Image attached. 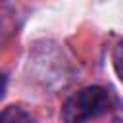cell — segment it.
<instances>
[{
    "label": "cell",
    "mask_w": 123,
    "mask_h": 123,
    "mask_svg": "<svg viewBox=\"0 0 123 123\" xmlns=\"http://www.w3.org/2000/svg\"><path fill=\"white\" fill-rule=\"evenodd\" d=\"M111 65H113L115 75H117L119 81L123 83V40L113 48V54H111Z\"/></svg>",
    "instance_id": "obj_4"
},
{
    "label": "cell",
    "mask_w": 123,
    "mask_h": 123,
    "mask_svg": "<svg viewBox=\"0 0 123 123\" xmlns=\"http://www.w3.org/2000/svg\"><path fill=\"white\" fill-rule=\"evenodd\" d=\"M117 104L115 94L102 85H88L73 92L62 106V123H88Z\"/></svg>",
    "instance_id": "obj_1"
},
{
    "label": "cell",
    "mask_w": 123,
    "mask_h": 123,
    "mask_svg": "<svg viewBox=\"0 0 123 123\" xmlns=\"http://www.w3.org/2000/svg\"><path fill=\"white\" fill-rule=\"evenodd\" d=\"M0 123H38V121L27 108L19 104H12L0 111Z\"/></svg>",
    "instance_id": "obj_3"
},
{
    "label": "cell",
    "mask_w": 123,
    "mask_h": 123,
    "mask_svg": "<svg viewBox=\"0 0 123 123\" xmlns=\"http://www.w3.org/2000/svg\"><path fill=\"white\" fill-rule=\"evenodd\" d=\"M111 123H123V121H111Z\"/></svg>",
    "instance_id": "obj_6"
},
{
    "label": "cell",
    "mask_w": 123,
    "mask_h": 123,
    "mask_svg": "<svg viewBox=\"0 0 123 123\" xmlns=\"http://www.w3.org/2000/svg\"><path fill=\"white\" fill-rule=\"evenodd\" d=\"M19 29V13L13 4L0 2V46L6 44Z\"/></svg>",
    "instance_id": "obj_2"
},
{
    "label": "cell",
    "mask_w": 123,
    "mask_h": 123,
    "mask_svg": "<svg viewBox=\"0 0 123 123\" xmlns=\"http://www.w3.org/2000/svg\"><path fill=\"white\" fill-rule=\"evenodd\" d=\"M6 90H8V75L0 71V100L6 96Z\"/></svg>",
    "instance_id": "obj_5"
}]
</instances>
